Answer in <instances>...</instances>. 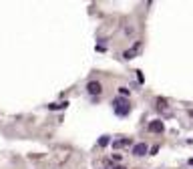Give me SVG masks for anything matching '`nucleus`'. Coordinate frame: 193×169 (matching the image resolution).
I'll return each instance as SVG.
<instances>
[{
  "label": "nucleus",
  "mask_w": 193,
  "mask_h": 169,
  "mask_svg": "<svg viewBox=\"0 0 193 169\" xmlns=\"http://www.w3.org/2000/svg\"><path fill=\"white\" fill-rule=\"evenodd\" d=\"M113 107H115V113L117 115H127V113L131 111V107H129V103L125 101V99H121V97H117L115 101H113Z\"/></svg>",
  "instance_id": "nucleus-1"
},
{
  "label": "nucleus",
  "mask_w": 193,
  "mask_h": 169,
  "mask_svg": "<svg viewBox=\"0 0 193 169\" xmlns=\"http://www.w3.org/2000/svg\"><path fill=\"white\" fill-rule=\"evenodd\" d=\"M87 91L91 93V95H101V93H103V85L99 81H91L87 85Z\"/></svg>",
  "instance_id": "nucleus-2"
},
{
  "label": "nucleus",
  "mask_w": 193,
  "mask_h": 169,
  "mask_svg": "<svg viewBox=\"0 0 193 169\" xmlns=\"http://www.w3.org/2000/svg\"><path fill=\"white\" fill-rule=\"evenodd\" d=\"M139 50H141V42H135L133 46L129 48V50H125V53H123V57H125L127 61H129V58H135V54L139 53Z\"/></svg>",
  "instance_id": "nucleus-3"
},
{
  "label": "nucleus",
  "mask_w": 193,
  "mask_h": 169,
  "mask_svg": "<svg viewBox=\"0 0 193 169\" xmlns=\"http://www.w3.org/2000/svg\"><path fill=\"white\" fill-rule=\"evenodd\" d=\"M147 151H149V147H147L145 143H137L135 147H133V155H137V157H143Z\"/></svg>",
  "instance_id": "nucleus-4"
},
{
  "label": "nucleus",
  "mask_w": 193,
  "mask_h": 169,
  "mask_svg": "<svg viewBox=\"0 0 193 169\" xmlns=\"http://www.w3.org/2000/svg\"><path fill=\"white\" fill-rule=\"evenodd\" d=\"M149 131L151 133H163V123H161V121H151Z\"/></svg>",
  "instance_id": "nucleus-5"
},
{
  "label": "nucleus",
  "mask_w": 193,
  "mask_h": 169,
  "mask_svg": "<svg viewBox=\"0 0 193 169\" xmlns=\"http://www.w3.org/2000/svg\"><path fill=\"white\" fill-rule=\"evenodd\" d=\"M129 143H131V139H121V141H115L113 147H123V145H129Z\"/></svg>",
  "instance_id": "nucleus-6"
},
{
  "label": "nucleus",
  "mask_w": 193,
  "mask_h": 169,
  "mask_svg": "<svg viewBox=\"0 0 193 169\" xmlns=\"http://www.w3.org/2000/svg\"><path fill=\"white\" fill-rule=\"evenodd\" d=\"M67 105H68L67 101H64V103H56V105H50V109H64Z\"/></svg>",
  "instance_id": "nucleus-7"
},
{
  "label": "nucleus",
  "mask_w": 193,
  "mask_h": 169,
  "mask_svg": "<svg viewBox=\"0 0 193 169\" xmlns=\"http://www.w3.org/2000/svg\"><path fill=\"white\" fill-rule=\"evenodd\" d=\"M107 143H109V137H103V139L101 141H99V145H101V147H105V145Z\"/></svg>",
  "instance_id": "nucleus-8"
},
{
  "label": "nucleus",
  "mask_w": 193,
  "mask_h": 169,
  "mask_svg": "<svg viewBox=\"0 0 193 169\" xmlns=\"http://www.w3.org/2000/svg\"><path fill=\"white\" fill-rule=\"evenodd\" d=\"M119 93H121V95H127V93H129V89H127V87H121Z\"/></svg>",
  "instance_id": "nucleus-9"
},
{
  "label": "nucleus",
  "mask_w": 193,
  "mask_h": 169,
  "mask_svg": "<svg viewBox=\"0 0 193 169\" xmlns=\"http://www.w3.org/2000/svg\"><path fill=\"white\" fill-rule=\"evenodd\" d=\"M115 169H125V167H123V165H117V167Z\"/></svg>",
  "instance_id": "nucleus-10"
},
{
  "label": "nucleus",
  "mask_w": 193,
  "mask_h": 169,
  "mask_svg": "<svg viewBox=\"0 0 193 169\" xmlns=\"http://www.w3.org/2000/svg\"><path fill=\"white\" fill-rule=\"evenodd\" d=\"M189 115H191V117H193V109H191V111H189Z\"/></svg>",
  "instance_id": "nucleus-11"
}]
</instances>
